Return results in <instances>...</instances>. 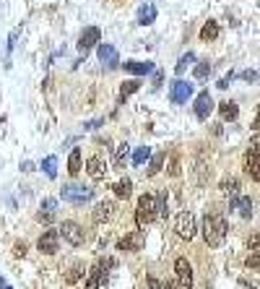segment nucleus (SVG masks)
Wrapping results in <instances>:
<instances>
[{"label": "nucleus", "instance_id": "f257e3e1", "mask_svg": "<svg viewBox=\"0 0 260 289\" xmlns=\"http://www.w3.org/2000/svg\"><path fill=\"white\" fill-rule=\"evenodd\" d=\"M226 232H229V224H226L224 216H219V214H205V219H203V237H205V242H208L211 248L224 245Z\"/></svg>", "mask_w": 260, "mask_h": 289}, {"label": "nucleus", "instance_id": "f03ea898", "mask_svg": "<svg viewBox=\"0 0 260 289\" xmlns=\"http://www.w3.org/2000/svg\"><path fill=\"white\" fill-rule=\"evenodd\" d=\"M60 195H63V201L73 203V206H83V203L94 198V188L81 185V182H68V185L60 188Z\"/></svg>", "mask_w": 260, "mask_h": 289}, {"label": "nucleus", "instance_id": "7ed1b4c3", "mask_svg": "<svg viewBox=\"0 0 260 289\" xmlns=\"http://www.w3.org/2000/svg\"><path fill=\"white\" fill-rule=\"evenodd\" d=\"M156 219V198L154 195H141L138 198V209H135V224L138 227H146Z\"/></svg>", "mask_w": 260, "mask_h": 289}, {"label": "nucleus", "instance_id": "20e7f679", "mask_svg": "<svg viewBox=\"0 0 260 289\" xmlns=\"http://www.w3.org/2000/svg\"><path fill=\"white\" fill-rule=\"evenodd\" d=\"M112 266H114V258L99 261L94 269L89 271V279H86V284H83V289H102L107 284V271L104 269H112Z\"/></svg>", "mask_w": 260, "mask_h": 289}, {"label": "nucleus", "instance_id": "39448f33", "mask_svg": "<svg viewBox=\"0 0 260 289\" xmlns=\"http://www.w3.org/2000/svg\"><path fill=\"white\" fill-rule=\"evenodd\" d=\"M174 232H177L182 240H193V237H195V232H198L195 216L190 214V211H182V214L174 219Z\"/></svg>", "mask_w": 260, "mask_h": 289}, {"label": "nucleus", "instance_id": "423d86ee", "mask_svg": "<svg viewBox=\"0 0 260 289\" xmlns=\"http://www.w3.org/2000/svg\"><path fill=\"white\" fill-rule=\"evenodd\" d=\"M143 245H146V232L143 230H135L125 234L120 242H117V250H128V253H138V250H143Z\"/></svg>", "mask_w": 260, "mask_h": 289}, {"label": "nucleus", "instance_id": "0eeeda50", "mask_svg": "<svg viewBox=\"0 0 260 289\" xmlns=\"http://www.w3.org/2000/svg\"><path fill=\"white\" fill-rule=\"evenodd\" d=\"M174 273H177L180 289H193V266H190L187 258H177L174 261Z\"/></svg>", "mask_w": 260, "mask_h": 289}, {"label": "nucleus", "instance_id": "6e6552de", "mask_svg": "<svg viewBox=\"0 0 260 289\" xmlns=\"http://www.w3.org/2000/svg\"><path fill=\"white\" fill-rule=\"evenodd\" d=\"M190 96H193V83H187V81H172V86H169V99L172 104H185Z\"/></svg>", "mask_w": 260, "mask_h": 289}, {"label": "nucleus", "instance_id": "1a4fd4ad", "mask_svg": "<svg viewBox=\"0 0 260 289\" xmlns=\"http://www.w3.org/2000/svg\"><path fill=\"white\" fill-rule=\"evenodd\" d=\"M60 234H63V240H68L71 245H83V240H86V234H83L81 224L75 222H63V227H60Z\"/></svg>", "mask_w": 260, "mask_h": 289}, {"label": "nucleus", "instance_id": "9d476101", "mask_svg": "<svg viewBox=\"0 0 260 289\" xmlns=\"http://www.w3.org/2000/svg\"><path fill=\"white\" fill-rule=\"evenodd\" d=\"M57 242H60V232L57 230H47L39 237V242H37V248H39L44 255H52V253H57Z\"/></svg>", "mask_w": 260, "mask_h": 289}, {"label": "nucleus", "instance_id": "9b49d317", "mask_svg": "<svg viewBox=\"0 0 260 289\" xmlns=\"http://www.w3.org/2000/svg\"><path fill=\"white\" fill-rule=\"evenodd\" d=\"M99 37H102V32H99L96 26L83 29V32H81V39H78V50L83 52V55H86L91 47H96V44H99Z\"/></svg>", "mask_w": 260, "mask_h": 289}, {"label": "nucleus", "instance_id": "f8f14e48", "mask_svg": "<svg viewBox=\"0 0 260 289\" xmlns=\"http://www.w3.org/2000/svg\"><path fill=\"white\" fill-rule=\"evenodd\" d=\"M211 110H213L211 94H208V91H201V94H198V99H195V117L198 120H208Z\"/></svg>", "mask_w": 260, "mask_h": 289}, {"label": "nucleus", "instance_id": "ddd939ff", "mask_svg": "<svg viewBox=\"0 0 260 289\" xmlns=\"http://www.w3.org/2000/svg\"><path fill=\"white\" fill-rule=\"evenodd\" d=\"M244 170H247V174L255 182L260 180V174H258V138H252V143H250L247 159H244Z\"/></svg>", "mask_w": 260, "mask_h": 289}, {"label": "nucleus", "instance_id": "4468645a", "mask_svg": "<svg viewBox=\"0 0 260 289\" xmlns=\"http://www.w3.org/2000/svg\"><path fill=\"white\" fill-rule=\"evenodd\" d=\"M96 55H99V60H102L107 68H114V65L120 63V55H117V50H114L112 44H99Z\"/></svg>", "mask_w": 260, "mask_h": 289}, {"label": "nucleus", "instance_id": "2eb2a0df", "mask_svg": "<svg viewBox=\"0 0 260 289\" xmlns=\"http://www.w3.org/2000/svg\"><path fill=\"white\" fill-rule=\"evenodd\" d=\"M112 211H114V203L112 201H102V203H96V209L91 211V216H94L96 224H102V222H110Z\"/></svg>", "mask_w": 260, "mask_h": 289}, {"label": "nucleus", "instance_id": "dca6fc26", "mask_svg": "<svg viewBox=\"0 0 260 289\" xmlns=\"http://www.w3.org/2000/svg\"><path fill=\"white\" fill-rule=\"evenodd\" d=\"M232 209L240 211V216L250 219L252 216V198H250V195H234V198H232Z\"/></svg>", "mask_w": 260, "mask_h": 289}, {"label": "nucleus", "instance_id": "f3484780", "mask_svg": "<svg viewBox=\"0 0 260 289\" xmlns=\"http://www.w3.org/2000/svg\"><path fill=\"white\" fill-rule=\"evenodd\" d=\"M86 172H89V177L102 180V177H104V172H107V164H104L99 156H91L89 162H86Z\"/></svg>", "mask_w": 260, "mask_h": 289}, {"label": "nucleus", "instance_id": "a211bd4d", "mask_svg": "<svg viewBox=\"0 0 260 289\" xmlns=\"http://www.w3.org/2000/svg\"><path fill=\"white\" fill-rule=\"evenodd\" d=\"M125 71L133 73V76H146V73H154L156 68L154 63H141V60H130V63H125Z\"/></svg>", "mask_w": 260, "mask_h": 289}, {"label": "nucleus", "instance_id": "6ab92c4d", "mask_svg": "<svg viewBox=\"0 0 260 289\" xmlns=\"http://www.w3.org/2000/svg\"><path fill=\"white\" fill-rule=\"evenodd\" d=\"M154 19H156V5L154 3H146V5H141V8H138V24L141 26L154 24Z\"/></svg>", "mask_w": 260, "mask_h": 289}, {"label": "nucleus", "instance_id": "aec40b11", "mask_svg": "<svg viewBox=\"0 0 260 289\" xmlns=\"http://www.w3.org/2000/svg\"><path fill=\"white\" fill-rule=\"evenodd\" d=\"M201 39H203V42L219 39V24H216V21H205L203 29H201Z\"/></svg>", "mask_w": 260, "mask_h": 289}, {"label": "nucleus", "instance_id": "412c9836", "mask_svg": "<svg viewBox=\"0 0 260 289\" xmlns=\"http://www.w3.org/2000/svg\"><path fill=\"white\" fill-rule=\"evenodd\" d=\"M112 190H114V195H117V198H128V195L133 193V182H130V180L125 177V180L114 182V185H112Z\"/></svg>", "mask_w": 260, "mask_h": 289}, {"label": "nucleus", "instance_id": "4be33fe9", "mask_svg": "<svg viewBox=\"0 0 260 289\" xmlns=\"http://www.w3.org/2000/svg\"><path fill=\"white\" fill-rule=\"evenodd\" d=\"M42 170H44V174H47L50 180H55L57 177V156H44L42 159Z\"/></svg>", "mask_w": 260, "mask_h": 289}, {"label": "nucleus", "instance_id": "5701e85b", "mask_svg": "<svg viewBox=\"0 0 260 289\" xmlns=\"http://www.w3.org/2000/svg\"><path fill=\"white\" fill-rule=\"evenodd\" d=\"M68 172H71L73 177L81 172V149H73L71 151V156H68Z\"/></svg>", "mask_w": 260, "mask_h": 289}, {"label": "nucleus", "instance_id": "b1692460", "mask_svg": "<svg viewBox=\"0 0 260 289\" xmlns=\"http://www.w3.org/2000/svg\"><path fill=\"white\" fill-rule=\"evenodd\" d=\"M221 190H224L226 195H240V180L237 177H226V180H221Z\"/></svg>", "mask_w": 260, "mask_h": 289}, {"label": "nucleus", "instance_id": "393cba45", "mask_svg": "<svg viewBox=\"0 0 260 289\" xmlns=\"http://www.w3.org/2000/svg\"><path fill=\"white\" fill-rule=\"evenodd\" d=\"M151 159V164H149V177H154V174L159 172V170H162V164H164V159H167V154H164V151H159V154H154V156H149Z\"/></svg>", "mask_w": 260, "mask_h": 289}, {"label": "nucleus", "instance_id": "a878e982", "mask_svg": "<svg viewBox=\"0 0 260 289\" xmlns=\"http://www.w3.org/2000/svg\"><path fill=\"white\" fill-rule=\"evenodd\" d=\"M219 110H221V117L224 120H237V115H240V110H237L234 102H221Z\"/></svg>", "mask_w": 260, "mask_h": 289}, {"label": "nucleus", "instance_id": "bb28decb", "mask_svg": "<svg viewBox=\"0 0 260 289\" xmlns=\"http://www.w3.org/2000/svg\"><path fill=\"white\" fill-rule=\"evenodd\" d=\"M149 156H151V149H149V146L135 149V151H133V164H135V167H143V164L149 162Z\"/></svg>", "mask_w": 260, "mask_h": 289}, {"label": "nucleus", "instance_id": "cd10ccee", "mask_svg": "<svg viewBox=\"0 0 260 289\" xmlns=\"http://www.w3.org/2000/svg\"><path fill=\"white\" fill-rule=\"evenodd\" d=\"M138 89H141V81H138V78L125 81V83H122V89H120V96H122V99H128V96H130V94H135Z\"/></svg>", "mask_w": 260, "mask_h": 289}, {"label": "nucleus", "instance_id": "c85d7f7f", "mask_svg": "<svg viewBox=\"0 0 260 289\" xmlns=\"http://www.w3.org/2000/svg\"><path fill=\"white\" fill-rule=\"evenodd\" d=\"M193 63H195V55H193V52H187V55H182V58H180V63L174 65V73H177V76H182V73L187 71V65H193Z\"/></svg>", "mask_w": 260, "mask_h": 289}, {"label": "nucleus", "instance_id": "c756f323", "mask_svg": "<svg viewBox=\"0 0 260 289\" xmlns=\"http://www.w3.org/2000/svg\"><path fill=\"white\" fill-rule=\"evenodd\" d=\"M81 276H83V266H81V263H75L73 269L65 273V284H75V281H78Z\"/></svg>", "mask_w": 260, "mask_h": 289}, {"label": "nucleus", "instance_id": "7c9ffc66", "mask_svg": "<svg viewBox=\"0 0 260 289\" xmlns=\"http://www.w3.org/2000/svg\"><path fill=\"white\" fill-rule=\"evenodd\" d=\"M125 159H128V143H122V146H117V154H114V167H125Z\"/></svg>", "mask_w": 260, "mask_h": 289}, {"label": "nucleus", "instance_id": "2f4dec72", "mask_svg": "<svg viewBox=\"0 0 260 289\" xmlns=\"http://www.w3.org/2000/svg\"><path fill=\"white\" fill-rule=\"evenodd\" d=\"M208 73H211V65H208V63H198V65H195V71H193L195 81H203V78H208Z\"/></svg>", "mask_w": 260, "mask_h": 289}, {"label": "nucleus", "instance_id": "473e14b6", "mask_svg": "<svg viewBox=\"0 0 260 289\" xmlns=\"http://www.w3.org/2000/svg\"><path fill=\"white\" fill-rule=\"evenodd\" d=\"M42 211L55 214V211H57V201H55V198H44V201H42Z\"/></svg>", "mask_w": 260, "mask_h": 289}, {"label": "nucleus", "instance_id": "72a5a7b5", "mask_svg": "<svg viewBox=\"0 0 260 289\" xmlns=\"http://www.w3.org/2000/svg\"><path fill=\"white\" fill-rule=\"evenodd\" d=\"M247 266L252 271H258V266H260V253L258 250H252V255H250V261H247Z\"/></svg>", "mask_w": 260, "mask_h": 289}, {"label": "nucleus", "instance_id": "f704fd0d", "mask_svg": "<svg viewBox=\"0 0 260 289\" xmlns=\"http://www.w3.org/2000/svg\"><path fill=\"white\" fill-rule=\"evenodd\" d=\"M52 219H55V214H50V211H39L37 214V222H42V224H50Z\"/></svg>", "mask_w": 260, "mask_h": 289}, {"label": "nucleus", "instance_id": "c9c22d12", "mask_svg": "<svg viewBox=\"0 0 260 289\" xmlns=\"http://www.w3.org/2000/svg\"><path fill=\"white\" fill-rule=\"evenodd\" d=\"M169 174H174V177L180 174V159L177 156H172V162H169Z\"/></svg>", "mask_w": 260, "mask_h": 289}, {"label": "nucleus", "instance_id": "e433bc0d", "mask_svg": "<svg viewBox=\"0 0 260 289\" xmlns=\"http://www.w3.org/2000/svg\"><path fill=\"white\" fill-rule=\"evenodd\" d=\"M13 253H16L19 258H24L26 255V242H16V245H13Z\"/></svg>", "mask_w": 260, "mask_h": 289}, {"label": "nucleus", "instance_id": "4c0bfd02", "mask_svg": "<svg viewBox=\"0 0 260 289\" xmlns=\"http://www.w3.org/2000/svg\"><path fill=\"white\" fill-rule=\"evenodd\" d=\"M146 284H149V289H162V281H159L156 276H149Z\"/></svg>", "mask_w": 260, "mask_h": 289}, {"label": "nucleus", "instance_id": "58836bf2", "mask_svg": "<svg viewBox=\"0 0 260 289\" xmlns=\"http://www.w3.org/2000/svg\"><path fill=\"white\" fill-rule=\"evenodd\" d=\"M232 78H234V73H229V76H224V78L219 81V89H226L229 83H232Z\"/></svg>", "mask_w": 260, "mask_h": 289}, {"label": "nucleus", "instance_id": "ea45409f", "mask_svg": "<svg viewBox=\"0 0 260 289\" xmlns=\"http://www.w3.org/2000/svg\"><path fill=\"white\" fill-rule=\"evenodd\" d=\"M242 76H244V81H255V78H258V73H255V71H244Z\"/></svg>", "mask_w": 260, "mask_h": 289}, {"label": "nucleus", "instance_id": "a19ab883", "mask_svg": "<svg viewBox=\"0 0 260 289\" xmlns=\"http://www.w3.org/2000/svg\"><path fill=\"white\" fill-rule=\"evenodd\" d=\"M162 289H180L177 281H167V284H162Z\"/></svg>", "mask_w": 260, "mask_h": 289}, {"label": "nucleus", "instance_id": "79ce46f5", "mask_svg": "<svg viewBox=\"0 0 260 289\" xmlns=\"http://www.w3.org/2000/svg\"><path fill=\"white\" fill-rule=\"evenodd\" d=\"M0 289H13V287L8 284V281H5V276H3V273H0Z\"/></svg>", "mask_w": 260, "mask_h": 289}, {"label": "nucleus", "instance_id": "37998d69", "mask_svg": "<svg viewBox=\"0 0 260 289\" xmlns=\"http://www.w3.org/2000/svg\"><path fill=\"white\" fill-rule=\"evenodd\" d=\"M21 170H24V172H32L34 164H32V162H24V164H21Z\"/></svg>", "mask_w": 260, "mask_h": 289}, {"label": "nucleus", "instance_id": "c03bdc74", "mask_svg": "<svg viewBox=\"0 0 260 289\" xmlns=\"http://www.w3.org/2000/svg\"><path fill=\"white\" fill-rule=\"evenodd\" d=\"M250 289H255V287H250Z\"/></svg>", "mask_w": 260, "mask_h": 289}]
</instances>
